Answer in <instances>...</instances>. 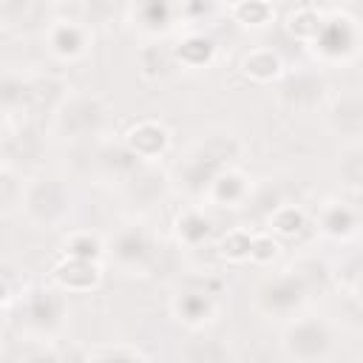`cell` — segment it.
I'll list each match as a JSON object with an SVG mask.
<instances>
[{
  "mask_svg": "<svg viewBox=\"0 0 363 363\" xmlns=\"http://www.w3.org/2000/svg\"><path fill=\"white\" fill-rule=\"evenodd\" d=\"M235 153H238V142L233 136H210L179 167V176L184 182V187L187 190H210V184L224 173L227 162Z\"/></svg>",
  "mask_w": 363,
  "mask_h": 363,
  "instance_id": "cell-1",
  "label": "cell"
},
{
  "mask_svg": "<svg viewBox=\"0 0 363 363\" xmlns=\"http://www.w3.org/2000/svg\"><path fill=\"white\" fill-rule=\"evenodd\" d=\"M105 105L102 99L96 96H88V94H74L68 96L57 113H54V133L62 136V139H71V142H82V139H91L102 130L105 125Z\"/></svg>",
  "mask_w": 363,
  "mask_h": 363,
  "instance_id": "cell-2",
  "label": "cell"
},
{
  "mask_svg": "<svg viewBox=\"0 0 363 363\" xmlns=\"http://www.w3.org/2000/svg\"><path fill=\"white\" fill-rule=\"evenodd\" d=\"M284 352L298 360V363H320L326 360V354L332 352V329L315 318V315H303L298 320H292L284 332Z\"/></svg>",
  "mask_w": 363,
  "mask_h": 363,
  "instance_id": "cell-3",
  "label": "cell"
},
{
  "mask_svg": "<svg viewBox=\"0 0 363 363\" xmlns=\"http://www.w3.org/2000/svg\"><path fill=\"white\" fill-rule=\"evenodd\" d=\"M20 210L40 224V227H54L68 216V190L60 179H34L23 190Z\"/></svg>",
  "mask_w": 363,
  "mask_h": 363,
  "instance_id": "cell-4",
  "label": "cell"
},
{
  "mask_svg": "<svg viewBox=\"0 0 363 363\" xmlns=\"http://www.w3.org/2000/svg\"><path fill=\"white\" fill-rule=\"evenodd\" d=\"M323 94H326V85L318 74H309V71H298V74H289L278 91L281 102L289 108V111H312L323 102Z\"/></svg>",
  "mask_w": 363,
  "mask_h": 363,
  "instance_id": "cell-5",
  "label": "cell"
},
{
  "mask_svg": "<svg viewBox=\"0 0 363 363\" xmlns=\"http://www.w3.org/2000/svg\"><path fill=\"white\" fill-rule=\"evenodd\" d=\"M303 295H306L303 275H281L261 286L258 301L267 312H289L292 306H298L303 301Z\"/></svg>",
  "mask_w": 363,
  "mask_h": 363,
  "instance_id": "cell-6",
  "label": "cell"
},
{
  "mask_svg": "<svg viewBox=\"0 0 363 363\" xmlns=\"http://www.w3.org/2000/svg\"><path fill=\"white\" fill-rule=\"evenodd\" d=\"M329 130L346 139H363V96H340L326 113Z\"/></svg>",
  "mask_w": 363,
  "mask_h": 363,
  "instance_id": "cell-7",
  "label": "cell"
},
{
  "mask_svg": "<svg viewBox=\"0 0 363 363\" xmlns=\"http://www.w3.org/2000/svg\"><path fill=\"white\" fill-rule=\"evenodd\" d=\"M179 363H233V352L216 335H193L179 346Z\"/></svg>",
  "mask_w": 363,
  "mask_h": 363,
  "instance_id": "cell-8",
  "label": "cell"
},
{
  "mask_svg": "<svg viewBox=\"0 0 363 363\" xmlns=\"http://www.w3.org/2000/svg\"><path fill=\"white\" fill-rule=\"evenodd\" d=\"M62 315V298L54 289H37L31 292L28 303H26V320L37 329H51L60 323Z\"/></svg>",
  "mask_w": 363,
  "mask_h": 363,
  "instance_id": "cell-9",
  "label": "cell"
},
{
  "mask_svg": "<svg viewBox=\"0 0 363 363\" xmlns=\"http://www.w3.org/2000/svg\"><path fill=\"white\" fill-rule=\"evenodd\" d=\"M48 40H51L54 54L62 57V60H74V57H79V54L85 51V43H88L85 28H82L79 23H74V20H57V23L51 26Z\"/></svg>",
  "mask_w": 363,
  "mask_h": 363,
  "instance_id": "cell-10",
  "label": "cell"
},
{
  "mask_svg": "<svg viewBox=\"0 0 363 363\" xmlns=\"http://www.w3.org/2000/svg\"><path fill=\"white\" fill-rule=\"evenodd\" d=\"M125 193H128L130 201H139L142 207H150L164 193V176L156 173V170H150V167H139L136 173L128 176Z\"/></svg>",
  "mask_w": 363,
  "mask_h": 363,
  "instance_id": "cell-11",
  "label": "cell"
},
{
  "mask_svg": "<svg viewBox=\"0 0 363 363\" xmlns=\"http://www.w3.org/2000/svg\"><path fill=\"white\" fill-rule=\"evenodd\" d=\"M119 264L125 267H139L145 264L150 255H153V247L150 241L142 235V230H125L119 238H116V247H113Z\"/></svg>",
  "mask_w": 363,
  "mask_h": 363,
  "instance_id": "cell-12",
  "label": "cell"
},
{
  "mask_svg": "<svg viewBox=\"0 0 363 363\" xmlns=\"http://www.w3.org/2000/svg\"><path fill=\"white\" fill-rule=\"evenodd\" d=\"M241 68H244L247 77H252L258 82H269L281 74V60H278V54H272L267 48H258V51H250L241 60Z\"/></svg>",
  "mask_w": 363,
  "mask_h": 363,
  "instance_id": "cell-13",
  "label": "cell"
},
{
  "mask_svg": "<svg viewBox=\"0 0 363 363\" xmlns=\"http://www.w3.org/2000/svg\"><path fill=\"white\" fill-rule=\"evenodd\" d=\"M145 145H150V156H156L164 145H167V133H164V128H159V125H153V122H142L139 128H133L130 133H128V147L139 156V159H145Z\"/></svg>",
  "mask_w": 363,
  "mask_h": 363,
  "instance_id": "cell-14",
  "label": "cell"
},
{
  "mask_svg": "<svg viewBox=\"0 0 363 363\" xmlns=\"http://www.w3.org/2000/svg\"><path fill=\"white\" fill-rule=\"evenodd\" d=\"M176 309L184 320L190 323H199V320H207V315L213 312V295L210 292H184L179 301H176Z\"/></svg>",
  "mask_w": 363,
  "mask_h": 363,
  "instance_id": "cell-15",
  "label": "cell"
},
{
  "mask_svg": "<svg viewBox=\"0 0 363 363\" xmlns=\"http://www.w3.org/2000/svg\"><path fill=\"white\" fill-rule=\"evenodd\" d=\"M320 224L329 235H349L354 230V216L343 204H329L320 216Z\"/></svg>",
  "mask_w": 363,
  "mask_h": 363,
  "instance_id": "cell-16",
  "label": "cell"
},
{
  "mask_svg": "<svg viewBox=\"0 0 363 363\" xmlns=\"http://www.w3.org/2000/svg\"><path fill=\"white\" fill-rule=\"evenodd\" d=\"M340 176L349 187L363 190V145H354L340 159Z\"/></svg>",
  "mask_w": 363,
  "mask_h": 363,
  "instance_id": "cell-17",
  "label": "cell"
},
{
  "mask_svg": "<svg viewBox=\"0 0 363 363\" xmlns=\"http://www.w3.org/2000/svg\"><path fill=\"white\" fill-rule=\"evenodd\" d=\"M241 190H244V184H241V176H235V173H221L213 184H210V196L216 199V201H221V204H233V201H238L241 199Z\"/></svg>",
  "mask_w": 363,
  "mask_h": 363,
  "instance_id": "cell-18",
  "label": "cell"
},
{
  "mask_svg": "<svg viewBox=\"0 0 363 363\" xmlns=\"http://www.w3.org/2000/svg\"><path fill=\"white\" fill-rule=\"evenodd\" d=\"M233 17L244 26H264L269 20V6L267 3H238V6H233Z\"/></svg>",
  "mask_w": 363,
  "mask_h": 363,
  "instance_id": "cell-19",
  "label": "cell"
},
{
  "mask_svg": "<svg viewBox=\"0 0 363 363\" xmlns=\"http://www.w3.org/2000/svg\"><path fill=\"white\" fill-rule=\"evenodd\" d=\"M0 187H3V213H11V207L23 201L20 196H14V187H17V190L23 187V182L17 184V179H14V167H9V164L3 167V182H0Z\"/></svg>",
  "mask_w": 363,
  "mask_h": 363,
  "instance_id": "cell-20",
  "label": "cell"
},
{
  "mask_svg": "<svg viewBox=\"0 0 363 363\" xmlns=\"http://www.w3.org/2000/svg\"><path fill=\"white\" fill-rule=\"evenodd\" d=\"M26 363H62V360L54 352H34L31 357H26Z\"/></svg>",
  "mask_w": 363,
  "mask_h": 363,
  "instance_id": "cell-21",
  "label": "cell"
}]
</instances>
